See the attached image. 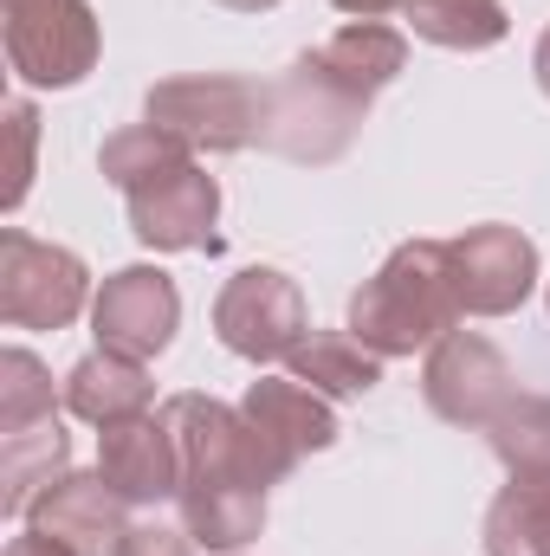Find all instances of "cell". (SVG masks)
<instances>
[{
  "label": "cell",
  "instance_id": "1",
  "mask_svg": "<svg viewBox=\"0 0 550 556\" xmlns=\"http://www.w3.org/2000/svg\"><path fill=\"white\" fill-rule=\"evenodd\" d=\"M162 420L175 433L182 453V531L201 551H240L260 538L266 525V479L253 466V440H247V415L214 402V395H168Z\"/></svg>",
  "mask_w": 550,
  "mask_h": 556
},
{
  "label": "cell",
  "instance_id": "2",
  "mask_svg": "<svg viewBox=\"0 0 550 556\" xmlns=\"http://www.w3.org/2000/svg\"><path fill=\"white\" fill-rule=\"evenodd\" d=\"M460 324V298L447 273V240H409L383 260V273L363 278L350 298V337L376 356H414L434 350Z\"/></svg>",
  "mask_w": 550,
  "mask_h": 556
},
{
  "label": "cell",
  "instance_id": "3",
  "mask_svg": "<svg viewBox=\"0 0 550 556\" xmlns=\"http://www.w3.org/2000/svg\"><path fill=\"white\" fill-rule=\"evenodd\" d=\"M363 117H370V98H357L317 52H304L266 91V149H278L285 162L324 168L357 142Z\"/></svg>",
  "mask_w": 550,
  "mask_h": 556
},
{
  "label": "cell",
  "instance_id": "4",
  "mask_svg": "<svg viewBox=\"0 0 550 556\" xmlns=\"http://www.w3.org/2000/svg\"><path fill=\"white\" fill-rule=\"evenodd\" d=\"M149 124H162L168 137L188 149H214L234 155L247 142H266V91L253 78L234 72H195V78H162L142 104Z\"/></svg>",
  "mask_w": 550,
  "mask_h": 556
},
{
  "label": "cell",
  "instance_id": "5",
  "mask_svg": "<svg viewBox=\"0 0 550 556\" xmlns=\"http://www.w3.org/2000/svg\"><path fill=\"white\" fill-rule=\"evenodd\" d=\"M7 13V65L20 85L65 91L98 65V13L85 0H0Z\"/></svg>",
  "mask_w": 550,
  "mask_h": 556
},
{
  "label": "cell",
  "instance_id": "6",
  "mask_svg": "<svg viewBox=\"0 0 550 556\" xmlns=\"http://www.w3.org/2000/svg\"><path fill=\"white\" fill-rule=\"evenodd\" d=\"M85 260L20 227L0 233V317L13 330H65L85 311Z\"/></svg>",
  "mask_w": 550,
  "mask_h": 556
},
{
  "label": "cell",
  "instance_id": "7",
  "mask_svg": "<svg viewBox=\"0 0 550 556\" xmlns=\"http://www.w3.org/2000/svg\"><path fill=\"white\" fill-rule=\"evenodd\" d=\"M421 395L427 408L453 427H492V420L512 408V363L492 337L479 330H447L434 350H427V369H421Z\"/></svg>",
  "mask_w": 550,
  "mask_h": 556
},
{
  "label": "cell",
  "instance_id": "8",
  "mask_svg": "<svg viewBox=\"0 0 550 556\" xmlns=\"http://www.w3.org/2000/svg\"><path fill=\"white\" fill-rule=\"evenodd\" d=\"M214 330L234 356L247 363H285L304 343V298L273 266H247L221 285L214 298Z\"/></svg>",
  "mask_w": 550,
  "mask_h": 556
},
{
  "label": "cell",
  "instance_id": "9",
  "mask_svg": "<svg viewBox=\"0 0 550 556\" xmlns=\"http://www.w3.org/2000/svg\"><path fill=\"white\" fill-rule=\"evenodd\" d=\"M447 273H453L460 317H505L538 285V247L518 227L486 220V227H466L460 240H447Z\"/></svg>",
  "mask_w": 550,
  "mask_h": 556
},
{
  "label": "cell",
  "instance_id": "10",
  "mask_svg": "<svg viewBox=\"0 0 550 556\" xmlns=\"http://www.w3.org/2000/svg\"><path fill=\"white\" fill-rule=\"evenodd\" d=\"M130 201V233L155 253H214V214H221V188L201 162H182L155 181H142L124 194Z\"/></svg>",
  "mask_w": 550,
  "mask_h": 556
},
{
  "label": "cell",
  "instance_id": "11",
  "mask_svg": "<svg viewBox=\"0 0 550 556\" xmlns=\"http://www.w3.org/2000/svg\"><path fill=\"white\" fill-rule=\"evenodd\" d=\"M91 324H98V350H117V356H162L175 324H182V298H175V278L155 273V266H124V273L104 278L98 304H91Z\"/></svg>",
  "mask_w": 550,
  "mask_h": 556
},
{
  "label": "cell",
  "instance_id": "12",
  "mask_svg": "<svg viewBox=\"0 0 550 556\" xmlns=\"http://www.w3.org/2000/svg\"><path fill=\"white\" fill-rule=\"evenodd\" d=\"M130 505L111 492V479L104 472H65L59 485H46L39 498H33V531H46V538H59L65 551L78 556H111L117 551V538H124V518Z\"/></svg>",
  "mask_w": 550,
  "mask_h": 556
},
{
  "label": "cell",
  "instance_id": "13",
  "mask_svg": "<svg viewBox=\"0 0 550 556\" xmlns=\"http://www.w3.org/2000/svg\"><path fill=\"white\" fill-rule=\"evenodd\" d=\"M98 472L111 479V492L124 505H155V498H175L182 485V453H175V433L162 415H137L117 420L98 433Z\"/></svg>",
  "mask_w": 550,
  "mask_h": 556
},
{
  "label": "cell",
  "instance_id": "14",
  "mask_svg": "<svg viewBox=\"0 0 550 556\" xmlns=\"http://www.w3.org/2000/svg\"><path fill=\"white\" fill-rule=\"evenodd\" d=\"M240 415L253 420V433L273 446L285 466H298L304 453H324V446L337 440L330 402H324L317 389H304L298 376H266V382H253L247 402H240Z\"/></svg>",
  "mask_w": 550,
  "mask_h": 556
},
{
  "label": "cell",
  "instance_id": "15",
  "mask_svg": "<svg viewBox=\"0 0 550 556\" xmlns=\"http://www.w3.org/2000/svg\"><path fill=\"white\" fill-rule=\"evenodd\" d=\"M155 402V382L137 356H117V350H98L85 356L72 376H65V415L91 420V427H117V420L149 415Z\"/></svg>",
  "mask_w": 550,
  "mask_h": 556
},
{
  "label": "cell",
  "instance_id": "16",
  "mask_svg": "<svg viewBox=\"0 0 550 556\" xmlns=\"http://www.w3.org/2000/svg\"><path fill=\"white\" fill-rule=\"evenodd\" d=\"M285 369L317 389L324 402H357L383 382V356L370 343H357L350 330H304V343L285 356Z\"/></svg>",
  "mask_w": 550,
  "mask_h": 556
},
{
  "label": "cell",
  "instance_id": "17",
  "mask_svg": "<svg viewBox=\"0 0 550 556\" xmlns=\"http://www.w3.org/2000/svg\"><path fill=\"white\" fill-rule=\"evenodd\" d=\"M317 59H324L357 98L376 104V91H389V85L402 78V65H409V39H402L396 26H383V20H350L343 33H330V39L317 46Z\"/></svg>",
  "mask_w": 550,
  "mask_h": 556
},
{
  "label": "cell",
  "instance_id": "18",
  "mask_svg": "<svg viewBox=\"0 0 550 556\" xmlns=\"http://www.w3.org/2000/svg\"><path fill=\"white\" fill-rule=\"evenodd\" d=\"M65 453H72V446H65V433H59V415L33 420V427H20V433H0V511H7V518L33 511V498L65 479Z\"/></svg>",
  "mask_w": 550,
  "mask_h": 556
},
{
  "label": "cell",
  "instance_id": "19",
  "mask_svg": "<svg viewBox=\"0 0 550 556\" xmlns=\"http://www.w3.org/2000/svg\"><path fill=\"white\" fill-rule=\"evenodd\" d=\"M402 20L414 26V39L447 46V52H486L505 39V7L499 0H409Z\"/></svg>",
  "mask_w": 550,
  "mask_h": 556
},
{
  "label": "cell",
  "instance_id": "20",
  "mask_svg": "<svg viewBox=\"0 0 550 556\" xmlns=\"http://www.w3.org/2000/svg\"><path fill=\"white\" fill-rule=\"evenodd\" d=\"M486 556H550V485L512 479L486 511Z\"/></svg>",
  "mask_w": 550,
  "mask_h": 556
},
{
  "label": "cell",
  "instance_id": "21",
  "mask_svg": "<svg viewBox=\"0 0 550 556\" xmlns=\"http://www.w3.org/2000/svg\"><path fill=\"white\" fill-rule=\"evenodd\" d=\"M98 162H104V181L111 188H142V181H155V175H168V168H182V162H195V149L182 137H168L162 124H124L117 137H104V149H98Z\"/></svg>",
  "mask_w": 550,
  "mask_h": 556
},
{
  "label": "cell",
  "instance_id": "22",
  "mask_svg": "<svg viewBox=\"0 0 550 556\" xmlns=\"http://www.w3.org/2000/svg\"><path fill=\"white\" fill-rule=\"evenodd\" d=\"M486 433H492V453L512 479L550 485V395H512V408Z\"/></svg>",
  "mask_w": 550,
  "mask_h": 556
},
{
  "label": "cell",
  "instance_id": "23",
  "mask_svg": "<svg viewBox=\"0 0 550 556\" xmlns=\"http://www.w3.org/2000/svg\"><path fill=\"white\" fill-rule=\"evenodd\" d=\"M33 420H52V376L26 350H7L0 356V433H20Z\"/></svg>",
  "mask_w": 550,
  "mask_h": 556
},
{
  "label": "cell",
  "instance_id": "24",
  "mask_svg": "<svg viewBox=\"0 0 550 556\" xmlns=\"http://www.w3.org/2000/svg\"><path fill=\"white\" fill-rule=\"evenodd\" d=\"M195 551H201V544H195L188 531L142 518V525H124V538H117V551L111 556H195Z\"/></svg>",
  "mask_w": 550,
  "mask_h": 556
},
{
  "label": "cell",
  "instance_id": "25",
  "mask_svg": "<svg viewBox=\"0 0 550 556\" xmlns=\"http://www.w3.org/2000/svg\"><path fill=\"white\" fill-rule=\"evenodd\" d=\"M7 124H13V181H7V207H20V201H26V181H33V137H39V117H33L26 98H13V104H7Z\"/></svg>",
  "mask_w": 550,
  "mask_h": 556
},
{
  "label": "cell",
  "instance_id": "26",
  "mask_svg": "<svg viewBox=\"0 0 550 556\" xmlns=\"http://www.w3.org/2000/svg\"><path fill=\"white\" fill-rule=\"evenodd\" d=\"M7 556H78V551H65L59 538H46V531H26V538H13L7 544Z\"/></svg>",
  "mask_w": 550,
  "mask_h": 556
},
{
  "label": "cell",
  "instance_id": "27",
  "mask_svg": "<svg viewBox=\"0 0 550 556\" xmlns=\"http://www.w3.org/2000/svg\"><path fill=\"white\" fill-rule=\"evenodd\" d=\"M337 13H357V20H383V13H402L409 0H330Z\"/></svg>",
  "mask_w": 550,
  "mask_h": 556
},
{
  "label": "cell",
  "instance_id": "28",
  "mask_svg": "<svg viewBox=\"0 0 550 556\" xmlns=\"http://www.w3.org/2000/svg\"><path fill=\"white\" fill-rule=\"evenodd\" d=\"M532 65H538V85H545V98H550V26H545V39H538V59Z\"/></svg>",
  "mask_w": 550,
  "mask_h": 556
},
{
  "label": "cell",
  "instance_id": "29",
  "mask_svg": "<svg viewBox=\"0 0 550 556\" xmlns=\"http://www.w3.org/2000/svg\"><path fill=\"white\" fill-rule=\"evenodd\" d=\"M221 7H234V13H266V7H278V0H221Z\"/></svg>",
  "mask_w": 550,
  "mask_h": 556
}]
</instances>
